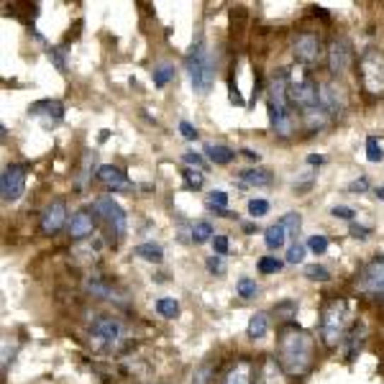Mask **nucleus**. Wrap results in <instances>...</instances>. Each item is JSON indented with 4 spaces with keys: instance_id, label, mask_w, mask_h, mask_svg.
<instances>
[{
    "instance_id": "nucleus-3",
    "label": "nucleus",
    "mask_w": 384,
    "mask_h": 384,
    "mask_svg": "<svg viewBox=\"0 0 384 384\" xmlns=\"http://www.w3.org/2000/svg\"><path fill=\"white\" fill-rule=\"evenodd\" d=\"M185 69L190 74V82L195 93L208 95L213 90V82H216V62H213V54H210L208 44L202 39H197L192 44L187 54H185Z\"/></svg>"
},
{
    "instance_id": "nucleus-37",
    "label": "nucleus",
    "mask_w": 384,
    "mask_h": 384,
    "mask_svg": "<svg viewBox=\"0 0 384 384\" xmlns=\"http://www.w3.org/2000/svg\"><path fill=\"white\" fill-rule=\"evenodd\" d=\"M366 159H369L371 164H379L384 159V149L382 144L377 141V136H369V139H366Z\"/></svg>"
},
{
    "instance_id": "nucleus-40",
    "label": "nucleus",
    "mask_w": 384,
    "mask_h": 384,
    "mask_svg": "<svg viewBox=\"0 0 384 384\" xmlns=\"http://www.w3.org/2000/svg\"><path fill=\"white\" fill-rule=\"evenodd\" d=\"M256 267H259V272H262V274H277V272L282 269V262H279L277 256H262Z\"/></svg>"
},
{
    "instance_id": "nucleus-4",
    "label": "nucleus",
    "mask_w": 384,
    "mask_h": 384,
    "mask_svg": "<svg viewBox=\"0 0 384 384\" xmlns=\"http://www.w3.org/2000/svg\"><path fill=\"white\" fill-rule=\"evenodd\" d=\"M346 325H349V303L341 297H330L320 308V338L328 349L344 344Z\"/></svg>"
},
{
    "instance_id": "nucleus-19",
    "label": "nucleus",
    "mask_w": 384,
    "mask_h": 384,
    "mask_svg": "<svg viewBox=\"0 0 384 384\" xmlns=\"http://www.w3.org/2000/svg\"><path fill=\"white\" fill-rule=\"evenodd\" d=\"M69 238L72 241H85V238L93 236L95 231V218L90 216V210H77L72 216V221H69Z\"/></svg>"
},
{
    "instance_id": "nucleus-29",
    "label": "nucleus",
    "mask_w": 384,
    "mask_h": 384,
    "mask_svg": "<svg viewBox=\"0 0 384 384\" xmlns=\"http://www.w3.org/2000/svg\"><path fill=\"white\" fill-rule=\"evenodd\" d=\"M213 226H210L208 221H197V223H192V228H190V241L192 243H208V241H213Z\"/></svg>"
},
{
    "instance_id": "nucleus-15",
    "label": "nucleus",
    "mask_w": 384,
    "mask_h": 384,
    "mask_svg": "<svg viewBox=\"0 0 384 384\" xmlns=\"http://www.w3.org/2000/svg\"><path fill=\"white\" fill-rule=\"evenodd\" d=\"M95 177H98V180L105 185V190H110V192H131V190H134V182L128 180L126 172L113 167V164H103V167H98Z\"/></svg>"
},
{
    "instance_id": "nucleus-7",
    "label": "nucleus",
    "mask_w": 384,
    "mask_h": 384,
    "mask_svg": "<svg viewBox=\"0 0 384 384\" xmlns=\"http://www.w3.org/2000/svg\"><path fill=\"white\" fill-rule=\"evenodd\" d=\"M318 90H320V108L330 115V121L341 118L349 108V95H346L344 85H338L336 80H325L318 85Z\"/></svg>"
},
{
    "instance_id": "nucleus-20",
    "label": "nucleus",
    "mask_w": 384,
    "mask_h": 384,
    "mask_svg": "<svg viewBox=\"0 0 384 384\" xmlns=\"http://www.w3.org/2000/svg\"><path fill=\"white\" fill-rule=\"evenodd\" d=\"M282 366L274 356H262V364L256 366L254 384H282Z\"/></svg>"
},
{
    "instance_id": "nucleus-34",
    "label": "nucleus",
    "mask_w": 384,
    "mask_h": 384,
    "mask_svg": "<svg viewBox=\"0 0 384 384\" xmlns=\"http://www.w3.org/2000/svg\"><path fill=\"white\" fill-rule=\"evenodd\" d=\"M279 223L284 226L287 236L297 238V233H300V228H303V216H300V213H287V216H282V221Z\"/></svg>"
},
{
    "instance_id": "nucleus-56",
    "label": "nucleus",
    "mask_w": 384,
    "mask_h": 384,
    "mask_svg": "<svg viewBox=\"0 0 384 384\" xmlns=\"http://www.w3.org/2000/svg\"><path fill=\"white\" fill-rule=\"evenodd\" d=\"M377 197H379V200L384 202V187H377Z\"/></svg>"
},
{
    "instance_id": "nucleus-47",
    "label": "nucleus",
    "mask_w": 384,
    "mask_h": 384,
    "mask_svg": "<svg viewBox=\"0 0 384 384\" xmlns=\"http://www.w3.org/2000/svg\"><path fill=\"white\" fill-rule=\"evenodd\" d=\"M16 346H8L3 344V377H8V366L13 364V356H16Z\"/></svg>"
},
{
    "instance_id": "nucleus-8",
    "label": "nucleus",
    "mask_w": 384,
    "mask_h": 384,
    "mask_svg": "<svg viewBox=\"0 0 384 384\" xmlns=\"http://www.w3.org/2000/svg\"><path fill=\"white\" fill-rule=\"evenodd\" d=\"M93 210L98 213V216L105 218V223L110 226V231H113V236L118 238V241L126 236V226H128L126 210H123L121 205L113 200V197H110V195H100L98 200L93 202Z\"/></svg>"
},
{
    "instance_id": "nucleus-43",
    "label": "nucleus",
    "mask_w": 384,
    "mask_h": 384,
    "mask_svg": "<svg viewBox=\"0 0 384 384\" xmlns=\"http://www.w3.org/2000/svg\"><path fill=\"white\" fill-rule=\"evenodd\" d=\"M267 213H269V202L267 200H249V216L251 218H264L267 216Z\"/></svg>"
},
{
    "instance_id": "nucleus-26",
    "label": "nucleus",
    "mask_w": 384,
    "mask_h": 384,
    "mask_svg": "<svg viewBox=\"0 0 384 384\" xmlns=\"http://www.w3.org/2000/svg\"><path fill=\"white\" fill-rule=\"evenodd\" d=\"M264 243H267V249L272 251L282 249L284 243H287V231H284L282 223H274V226H269V228L264 231Z\"/></svg>"
},
{
    "instance_id": "nucleus-46",
    "label": "nucleus",
    "mask_w": 384,
    "mask_h": 384,
    "mask_svg": "<svg viewBox=\"0 0 384 384\" xmlns=\"http://www.w3.org/2000/svg\"><path fill=\"white\" fill-rule=\"evenodd\" d=\"M330 216H333V218H344V221L354 223V216H356V210L349 208V205H336V208L330 210Z\"/></svg>"
},
{
    "instance_id": "nucleus-14",
    "label": "nucleus",
    "mask_w": 384,
    "mask_h": 384,
    "mask_svg": "<svg viewBox=\"0 0 384 384\" xmlns=\"http://www.w3.org/2000/svg\"><path fill=\"white\" fill-rule=\"evenodd\" d=\"M28 115L36 118L44 128H54V126H59L62 118H64V103L47 98V100L34 103V105L28 108Z\"/></svg>"
},
{
    "instance_id": "nucleus-42",
    "label": "nucleus",
    "mask_w": 384,
    "mask_h": 384,
    "mask_svg": "<svg viewBox=\"0 0 384 384\" xmlns=\"http://www.w3.org/2000/svg\"><path fill=\"white\" fill-rule=\"evenodd\" d=\"M205 267H208L210 274L221 277L223 272H226V256H218V254L208 256V259H205Z\"/></svg>"
},
{
    "instance_id": "nucleus-18",
    "label": "nucleus",
    "mask_w": 384,
    "mask_h": 384,
    "mask_svg": "<svg viewBox=\"0 0 384 384\" xmlns=\"http://www.w3.org/2000/svg\"><path fill=\"white\" fill-rule=\"evenodd\" d=\"M364 341H366V325L364 323H354L349 330H346V338H344V359L346 361H354V359L361 354Z\"/></svg>"
},
{
    "instance_id": "nucleus-45",
    "label": "nucleus",
    "mask_w": 384,
    "mask_h": 384,
    "mask_svg": "<svg viewBox=\"0 0 384 384\" xmlns=\"http://www.w3.org/2000/svg\"><path fill=\"white\" fill-rule=\"evenodd\" d=\"M182 162L190 164V169H200V172L208 167V164H205V159H202V154H195V151H185Z\"/></svg>"
},
{
    "instance_id": "nucleus-49",
    "label": "nucleus",
    "mask_w": 384,
    "mask_h": 384,
    "mask_svg": "<svg viewBox=\"0 0 384 384\" xmlns=\"http://www.w3.org/2000/svg\"><path fill=\"white\" fill-rule=\"evenodd\" d=\"M213 251H216L218 256H226V254H228V236L218 233V236L213 238Z\"/></svg>"
},
{
    "instance_id": "nucleus-50",
    "label": "nucleus",
    "mask_w": 384,
    "mask_h": 384,
    "mask_svg": "<svg viewBox=\"0 0 384 384\" xmlns=\"http://www.w3.org/2000/svg\"><path fill=\"white\" fill-rule=\"evenodd\" d=\"M180 134H182L187 141H195L197 136H200V134H197V128L192 126V123H187V121H180Z\"/></svg>"
},
{
    "instance_id": "nucleus-31",
    "label": "nucleus",
    "mask_w": 384,
    "mask_h": 384,
    "mask_svg": "<svg viewBox=\"0 0 384 384\" xmlns=\"http://www.w3.org/2000/svg\"><path fill=\"white\" fill-rule=\"evenodd\" d=\"M175 67L169 64V62H162V64H156L154 72H151V80H154L156 88H167L169 82L175 80Z\"/></svg>"
},
{
    "instance_id": "nucleus-32",
    "label": "nucleus",
    "mask_w": 384,
    "mask_h": 384,
    "mask_svg": "<svg viewBox=\"0 0 384 384\" xmlns=\"http://www.w3.org/2000/svg\"><path fill=\"white\" fill-rule=\"evenodd\" d=\"M154 308H156V313H159V315H162V318H169V320L180 315V303H177L175 297H159Z\"/></svg>"
},
{
    "instance_id": "nucleus-35",
    "label": "nucleus",
    "mask_w": 384,
    "mask_h": 384,
    "mask_svg": "<svg viewBox=\"0 0 384 384\" xmlns=\"http://www.w3.org/2000/svg\"><path fill=\"white\" fill-rule=\"evenodd\" d=\"M236 292L241 300H251V297H256V292H259V287H256V279H251V277H241L236 282Z\"/></svg>"
},
{
    "instance_id": "nucleus-22",
    "label": "nucleus",
    "mask_w": 384,
    "mask_h": 384,
    "mask_svg": "<svg viewBox=\"0 0 384 384\" xmlns=\"http://www.w3.org/2000/svg\"><path fill=\"white\" fill-rule=\"evenodd\" d=\"M238 180H241V185H249V187H269L272 182H274V175H272L269 169H243V172H238Z\"/></svg>"
},
{
    "instance_id": "nucleus-10",
    "label": "nucleus",
    "mask_w": 384,
    "mask_h": 384,
    "mask_svg": "<svg viewBox=\"0 0 384 384\" xmlns=\"http://www.w3.org/2000/svg\"><path fill=\"white\" fill-rule=\"evenodd\" d=\"M292 54L300 64L305 67H313L320 62L323 57V44H320V36L318 34H310V31H303V34H297L292 39Z\"/></svg>"
},
{
    "instance_id": "nucleus-24",
    "label": "nucleus",
    "mask_w": 384,
    "mask_h": 384,
    "mask_svg": "<svg viewBox=\"0 0 384 384\" xmlns=\"http://www.w3.org/2000/svg\"><path fill=\"white\" fill-rule=\"evenodd\" d=\"M267 330H269V315L267 313H254L246 325V333H249L251 341H259V338L267 336Z\"/></svg>"
},
{
    "instance_id": "nucleus-33",
    "label": "nucleus",
    "mask_w": 384,
    "mask_h": 384,
    "mask_svg": "<svg viewBox=\"0 0 384 384\" xmlns=\"http://www.w3.org/2000/svg\"><path fill=\"white\" fill-rule=\"evenodd\" d=\"M182 182H185V190H202V185H205V175H202L200 169H185Z\"/></svg>"
},
{
    "instance_id": "nucleus-9",
    "label": "nucleus",
    "mask_w": 384,
    "mask_h": 384,
    "mask_svg": "<svg viewBox=\"0 0 384 384\" xmlns=\"http://www.w3.org/2000/svg\"><path fill=\"white\" fill-rule=\"evenodd\" d=\"M26 190V164H8L0 175V195L3 202H16Z\"/></svg>"
},
{
    "instance_id": "nucleus-1",
    "label": "nucleus",
    "mask_w": 384,
    "mask_h": 384,
    "mask_svg": "<svg viewBox=\"0 0 384 384\" xmlns=\"http://www.w3.org/2000/svg\"><path fill=\"white\" fill-rule=\"evenodd\" d=\"M277 361L292 379H303L315 364V338L297 323H287L277 333Z\"/></svg>"
},
{
    "instance_id": "nucleus-52",
    "label": "nucleus",
    "mask_w": 384,
    "mask_h": 384,
    "mask_svg": "<svg viewBox=\"0 0 384 384\" xmlns=\"http://www.w3.org/2000/svg\"><path fill=\"white\" fill-rule=\"evenodd\" d=\"M351 192H366L369 190V180L366 177H359V180H354V182L349 185Z\"/></svg>"
},
{
    "instance_id": "nucleus-13",
    "label": "nucleus",
    "mask_w": 384,
    "mask_h": 384,
    "mask_svg": "<svg viewBox=\"0 0 384 384\" xmlns=\"http://www.w3.org/2000/svg\"><path fill=\"white\" fill-rule=\"evenodd\" d=\"M290 105L300 110H310L320 105V90L313 80H300L290 85Z\"/></svg>"
},
{
    "instance_id": "nucleus-36",
    "label": "nucleus",
    "mask_w": 384,
    "mask_h": 384,
    "mask_svg": "<svg viewBox=\"0 0 384 384\" xmlns=\"http://www.w3.org/2000/svg\"><path fill=\"white\" fill-rule=\"evenodd\" d=\"M213 377H216V366H213V361H205V364L197 366L195 374H192V384H210Z\"/></svg>"
},
{
    "instance_id": "nucleus-2",
    "label": "nucleus",
    "mask_w": 384,
    "mask_h": 384,
    "mask_svg": "<svg viewBox=\"0 0 384 384\" xmlns=\"http://www.w3.org/2000/svg\"><path fill=\"white\" fill-rule=\"evenodd\" d=\"M126 341H128L126 323L118 320V318L100 315L90 325V349H93L95 354H108V356L123 354L128 346Z\"/></svg>"
},
{
    "instance_id": "nucleus-53",
    "label": "nucleus",
    "mask_w": 384,
    "mask_h": 384,
    "mask_svg": "<svg viewBox=\"0 0 384 384\" xmlns=\"http://www.w3.org/2000/svg\"><path fill=\"white\" fill-rule=\"evenodd\" d=\"M241 154L246 156L249 162H259V159H262V154H259V151H254V149H243Z\"/></svg>"
},
{
    "instance_id": "nucleus-54",
    "label": "nucleus",
    "mask_w": 384,
    "mask_h": 384,
    "mask_svg": "<svg viewBox=\"0 0 384 384\" xmlns=\"http://www.w3.org/2000/svg\"><path fill=\"white\" fill-rule=\"evenodd\" d=\"M323 162H325V159L320 154H310V156H308V164H323Z\"/></svg>"
},
{
    "instance_id": "nucleus-12",
    "label": "nucleus",
    "mask_w": 384,
    "mask_h": 384,
    "mask_svg": "<svg viewBox=\"0 0 384 384\" xmlns=\"http://www.w3.org/2000/svg\"><path fill=\"white\" fill-rule=\"evenodd\" d=\"M351 59H354V49H351V41L346 39V36H338V39L330 41L328 72L333 74V77H341V74L351 67Z\"/></svg>"
},
{
    "instance_id": "nucleus-51",
    "label": "nucleus",
    "mask_w": 384,
    "mask_h": 384,
    "mask_svg": "<svg viewBox=\"0 0 384 384\" xmlns=\"http://www.w3.org/2000/svg\"><path fill=\"white\" fill-rule=\"evenodd\" d=\"M313 172H303V177H297L295 180V190H308L313 185Z\"/></svg>"
},
{
    "instance_id": "nucleus-11",
    "label": "nucleus",
    "mask_w": 384,
    "mask_h": 384,
    "mask_svg": "<svg viewBox=\"0 0 384 384\" xmlns=\"http://www.w3.org/2000/svg\"><path fill=\"white\" fill-rule=\"evenodd\" d=\"M64 223H67V202L57 197L47 205V208L41 210V221H39V228L44 236H57L62 228H64Z\"/></svg>"
},
{
    "instance_id": "nucleus-38",
    "label": "nucleus",
    "mask_w": 384,
    "mask_h": 384,
    "mask_svg": "<svg viewBox=\"0 0 384 384\" xmlns=\"http://www.w3.org/2000/svg\"><path fill=\"white\" fill-rule=\"evenodd\" d=\"M305 277H308L310 282H328L330 272L325 269L323 264H308V267H305Z\"/></svg>"
},
{
    "instance_id": "nucleus-39",
    "label": "nucleus",
    "mask_w": 384,
    "mask_h": 384,
    "mask_svg": "<svg viewBox=\"0 0 384 384\" xmlns=\"http://www.w3.org/2000/svg\"><path fill=\"white\" fill-rule=\"evenodd\" d=\"M49 59L54 62V67L59 69V72H67V44L52 49V52H49Z\"/></svg>"
},
{
    "instance_id": "nucleus-28",
    "label": "nucleus",
    "mask_w": 384,
    "mask_h": 384,
    "mask_svg": "<svg viewBox=\"0 0 384 384\" xmlns=\"http://www.w3.org/2000/svg\"><path fill=\"white\" fill-rule=\"evenodd\" d=\"M272 315L277 320H282V325L287 323H295V315H297V300H282V303H277L272 308Z\"/></svg>"
},
{
    "instance_id": "nucleus-30",
    "label": "nucleus",
    "mask_w": 384,
    "mask_h": 384,
    "mask_svg": "<svg viewBox=\"0 0 384 384\" xmlns=\"http://www.w3.org/2000/svg\"><path fill=\"white\" fill-rule=\"evenodd\" d=\"M93 164H95V154L93 151H85L80 162V172H77V182H74V190H85L88 180L93 177Z\"/></svg>"
},
{
    "instance_id": "nucleus-5",
    "label": "nucleus",
    "mask_w": 384,
    "mask_h": 384,
    "mask_svg": "<svg viewBox=\"0 0 384 384\" xmlns=\"http://www.w3.org/2000/svg\"><path fill=\"white\" fill-rule=\"evenodd\" d=\"M356 290L371 300H384V254H374L356 274Z\"/></svg>"
},
{
    "instance_id": "nucleus-41",
    "label": "nucleus",
    "mask_w": 384,
    "mask_h": 384,
    "mask_svg": "<svg viewBox=\"0 0 384 384\" xmlns=\"http://www.w3.org/2000/svg\"><path fill=\"white\" fill-rule=\"evenodd\" d=\"M308 249L313 251V254H325L328 251V236H323V233H315V236L308 238Z\"/></svg>"
},
{
    "instance_id": "nucleus-27",
    "label": "nucleus",
    "mask_w": 384,
    "mask_h": 384,
    "mask_svg": "<svg viewBox=\"0 0 384 384\" xmlns=\"http://www.w3.org/2000/svg\"><path fill=\"white\" fill-rule=\"evenodd\" d=\"M205 205H208V210H216V216L233 218V213L226 210V205H228V192L226 190H213L208 195V200H205Z\"/></svg>"
},
{
    "instance_id": "nucleus-23",
    "label": "nucleus",
    "mask_w": 384,
    "mask_h": 384,
    "mask_svg": "<svg viewBox=\"0 0 384 384\" xmlns=\"http://www.w3.org/2000/svg\"><path fill=\"white\" fill-rule=\"evenodd\" d=\"M205 154L213 164H223V167L236 159V151L226 144H205Z\"/></svg>"
},
{
    "instance_id": "nucleus-55",
    "label": "nucleus",
    "mask_w": 384,
    "mask_h": 384,
    "mask_svg": "<svg viewBox=\"0 0 384 384\" xmlns=\"http://www.w3.org/2000/svg\"><path fill=\"white\" fill-rule=\"evenodd\" d=\"M243 231H246V233H251V231H256V226H254V223H243Z\"/></svg>"
},
{
    "instance_id": "nucleus-17",
    "label": "nucleus",
    "mask_w": 384,
    "mask_h": 384,
    "mask_svg": "<svg viewBox=\"0 0 384 384\" xmlns=\"http://www.w3.org/2000/svg\"><path fill=\"white\" fill-rule=\"evenodd\" d=\"M85 290L90 292L93 297H100V300H110V303H118V305H126V295L118 292L108 279H103V277H88L85 279Z\"/></svg>"
},
{
    "instance_id": "nucleus-48",
    "label": "nucleus",
    "mask_w": 384,
    "mask_h": 384,
    "mask_svg": "<svg viewBox=\"0 0 384 384\" xmlns=\"http://www.w3.org/2000/svg\"><path fill=\"white\" fill-rule=\"evenodd\" d=\"M351 236L354 238H359V241H366V238L371 236V228L369 226H361V223H351Z\"/></svg>"
},
{
    "instance_id": "nucleus-21",
    "label": "nucleus",
    "mask_w": 384,
    "mask_h": 384,
    "mask_svg": "<svg viewBox=\"0 0 384 384\" xmlns=\"http://www.w3.org/2000/svg\"><path fill=\"white\" fill-rule=\"evenodd\" d=\"M328 123H330V115L325 113L320 105H315V108L310 110H303V126L308 134H320Z\"/></svg>"
},
{
    "instance_id": "nucleus-16",
    "label": "nucleus",
    "mask_w": 384,
    "mask_h": 384,
    "mask_svg": "<svg viewBox=\"0 0 384 384\" xmlns=\"http://www.w3.org/2000/svg\"><path fill=\"white\" fill-rule=\"evenodd\" d=\"M254 374H256V364L249 356H238L231 369L226 371L223 384H254Z\"/></svg>"
},
{
    "instance_id": "nucleus-6",
    "label": "nucleus",
    "mask_w": 384,
    "mask_h": 384,
    "mask_svg": "<svg viewBox=\"0 0 384 384\" xmlns=\"http://www.w3.org/2000/svg\"><path fill=\"white\" fill-rule=\"evenodd\" d=\"M359 69H361V85H364L366 93L382 95L384 93V54L382 52H377V49L364 52V57L359 62Z\"/></svg>"
},
{
    "instance_id": "nucleus-25",
    "label": "nucleus",
    "mask_w": 384,
    "mask_h": 384,
    "mask_svg": "<svg viewBox=\"0 0 384 384\" xmlns=\"http://www.w3.org/2000/svg\"><path fill=\"white\" fill-rule=\"evenodd\" d=\"M134 256H139V259H144V262H151V264H159L164 259V249L159 246V243L154 241H146V243H139L134 249Z\"/></svg>"
},
{
    "instance_id": "nucleus-44",
    "label": "nucleus",
    "mask_w": 384,
    "mask_h": 384,
    "mask_svg": "<svg viewBox=\"0 0 384 384\" xmlns=\"http://www.w3.org/2000/svg\"><path fill=\"white\" fill-rule=\"evenodd\" d=\"M305 259V243H300V241H295L287 249V264H300Z\"/></svg>"
}]
</instances>
